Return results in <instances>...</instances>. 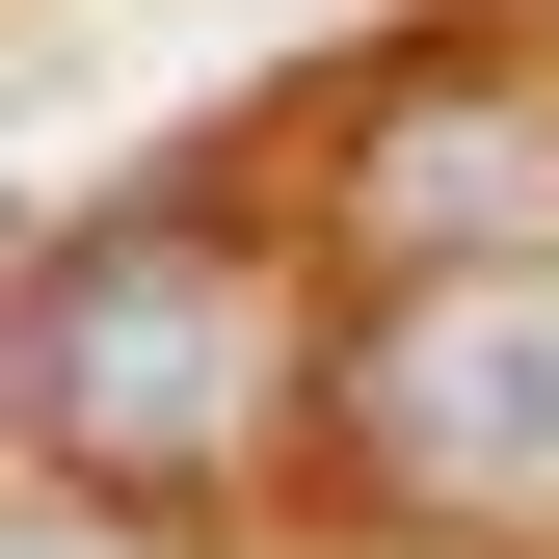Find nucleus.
<instances>
[{"label": "nucleus", "mask_w": 559, "mask_h": 559, "mask_svg": "<svg viewBox=\"0 0 559 559\" xmlns=\"http://www.w3.org/2000/svg\"><path fill=\"white\" fill-rule=\"evenodd\" d=\"M294 400H320L294 266H266V214H214V187L81 214L27 266V320H0V427H27L53 479H133V507H214Z\"/></svg>", "instance_id": "obj_1"}, {"label": "nucleus", "mask_w": 559, "mask_h": 559, "mask_svg": "<svg viewBox=\"0 0 559 559\" xmlns=\"http://www.w3.org/2000/svg\"><path fill=\"white\" fill-rule=\"evenodd\" d=\"M320 453L427 559H559V266L533 240H427L320 346Z\"/></svg>", "instance_id": "obj_2"}, {"label": "nucleus", "mask_w": 559, "mask_h": 559, "mask_svg": "<svg viewBox=\"0 0 559 559\" xmlns=\"http://www.w3.org/2000/svg\"><path fill=\"white\" fill-rule=\"evenodd\" d=\"M0 559H160V533H133V479H0Z\"/></svg>", "instance_id": "obj_3"}]
</instances>
